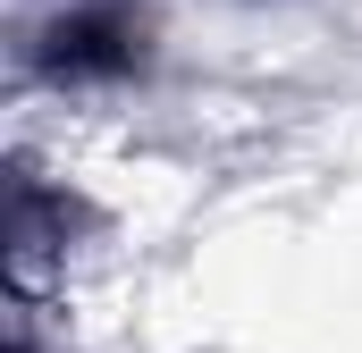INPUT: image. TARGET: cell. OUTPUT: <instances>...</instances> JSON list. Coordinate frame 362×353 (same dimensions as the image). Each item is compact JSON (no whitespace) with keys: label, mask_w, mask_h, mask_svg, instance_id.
Returning <instances> with one entry per match:
<instances>
[{"label":"cell","mask_w":362,"mask_h":353,"mask_svg":"<svg viewBox=\"0 0 362 353\" xmlns=\"http://www.w3.org/2000/svg\"><path fill=\"white\" fill-rule=\"evenodd\" d=\"M127 51H118V25L110 17H85V25H68L59 34V68H118Z\"/></svg>","instance_id":"6da1fadb"}]
</instances>
